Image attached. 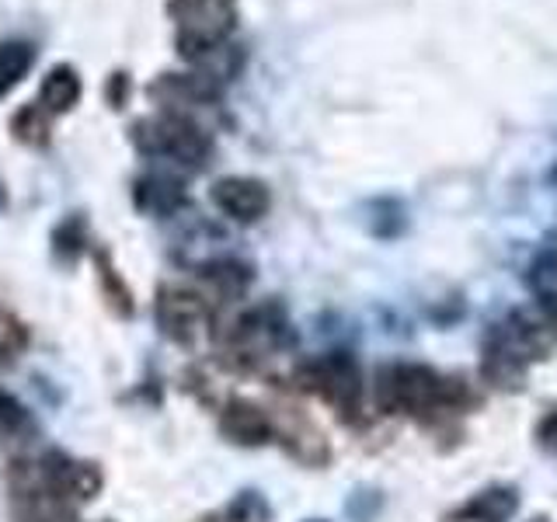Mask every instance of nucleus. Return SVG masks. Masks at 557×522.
Here are the masks:
<instances>
[{
    "label": "nucleus",
    "instance_id": "obj_1",
    "mask_svg": "<svg viewBox=\"0 0 557 522\" xmlns=\"http://www.w3.org/2000/svg\"><path fill=\"white\" fill-rule=\"evenodd\" d=\"M376 400L383 411H400L411 418H432L446 411H460L470 405V394L457 380L440 376L429 365L397 362L383 365L376 376Z\"/></svg>",
    "mask_w": 557,
    "mask_h": 522
},
{
    "label": "nucleus",
    "instance_id": "obj_2",
    "mask_svg": "<svg viewBox=\"0 0 557 522\" xmlns=\"http://www.w3.org/2000/svg\"><path fill=\"white\" fill-rule=\"evenodd\" d=\"M557 348V324L544 310H516L509 313L487 338L484 373L495 383H512L530 362L547 359Z\"/></svg>",
    "mask_w": 557,
    "mask_h": 522
},
{
    "label": "nucleus",
    "instance_id": "obj_3",
    "mask_svg": "<svg viewBox=\"0 0 557 522\" xmlns=\"http://www.w3.org/2000/svg\"><path fill=\"white\" fill-rule=\"evenodd\" d=\"M168 14L178 52L191 63L213 57L237 28V0H171Z\"/></svg>",
    "mask_w": 557,
    "mask_h": 522
},
{
    "label": "nucleus",
    "instance_id": "obj_4",
    "mask_svg": "<svg viewBox=\"0 0 557 522\" xmlns=\"http://www.w3.org/2000/svg\"><path fill=\"white\" fill-rule=\"evenodd\" d=\"M133 144L147 157H168V161L191 164V167H199L209 157V150H213L209 133L196 119L182 112H161L139 119L133 126Z\"/></svg>",
    "mask_w": 557,
    "mask_h": 522
},
{
    "label": "nucleus",
    "instance_id": "obj_5",
    "mask_svg": "<svg viewBox=\"0 0 557 522\" xmlns=\"http://www.w3.org/2000/svg\"><path fill=\"white\" fill-rule=\"evenodd\" d=\"M304 383L318 397H324L342 418H356L359 414L362 373H359V362L348 352H331V356H324L318 362H310L304 370Z\"/></svg>",
    "mask_w": 557,
    "mask_h": 522
},
{
    "label": "nucleus",
    "instance_id": "obj_6",
    "mask_svg": "<svg viewBox=\"0 0 557 522\" xmlns=\"http://www.w3.org/2000/svg\"><path fill=\"white\" fill-rule=\"evenodd\" d=\"M39 481H42V495L60 501V505H84L101 492V470L87 460H70L52 452V457L39 467Z\"/></svg>",
    "mask_w": 557,
    "mask_h": 522
},
{
    "label": "nucleus",
    "instance_id": "obj_7",
    "mask_svg": "<svg viewBox=\"0 0 557 522\" xmlns=\"http://www.w3.org/2000/svg\"><path fill=\"white\" fill-rule=\"evenodd\" d=\"M209 199L220 209L223 216H231L234 223H258L269 213L272 196L269 185L248 178V174H231V178H220L213 188H209Z\"/></svg>",
    "mask_w": 557,
    "mask_h": 522
},
{
    "label": "nucleus",
    "instance_id": "obj_8",
    "mask_svg": "<svg viewBox=\"0 0 557 522\" xmlns=\"http://www.w3.org/2000/svg\"><path fill=\"white\" fill-rule=\"evenodd\" d=\"M157 321H161L164 335L174 338V341H191L196 338V331L202 327L206 321V300L199 293H188L182 286H161V293H157Z\"/></svg>",
    "mask_w": 557,
    "mask_h": 522
},
{
    "label": "nucleus",
    "instance_id": "obj_9",
    "mask_svg": "<svg viewBox=\"0 0 557 522\" xmlns=\"http://www.w3.org/2000/svg\"><path fill=\"white\" fill-rule=\"evenodd\" d=\"M220 432L223 439H231L237 446H265L275 425L265 408L251 405V400H231L220 414Z\"/></svg>",
    "mask_w": 557,
    "mask_h": 522
},
{
    "label": "nucleus",
    "instance_id": "obj_10",
    "mask_svg": "<svg viewBox=\"0 0 557 522\" xmlns=\"http://www.w3.org/2000/svg\"><path fill=\"white\" fill-rule=\"evenodd\" d=\"M84 95V84H81V74L70 63H57L42 77V87H39V109L46 115H66L77 109V101Z\"/></svg>",
    "mask_w": 557,
    "mask_h": 522
},
{
    "label": "nucleus",
    "instance_id": "obj_11",
    "mask_svg": "<svg viewBox=\"0 0 557 522\" xmlns=\"http://www.w3.org/2000/svg\"><path fill=\"white\" fill-rule=\"evenodd\" d=\"M182 185L164 174H147V178L136 182V202L147 213H174L182 206Z\"/></svg>",
    "mask_w": 557,
    "mask_h": 522
},
{
    "label": "nucleus",
    "instance_id": "obj_12",
    "mask_svg": "<svg viewBox=\"0 0 557 522\" xmlns=\"http://www.w3.org/2000/svg\"><path fill=\"white\" fill-rule=\"evenodd\" d=\"M35 66V49L32 42H0V98H4L11 87L22 84Z\"/></svg>",
    "mask_w": 557,
    "mask_h": 522
},
{
    "label": "nucleus",
    "instance_id": "obj_13",
    "mask_svg": "<svg viewBox=\"0 0 557 522\" xmlns=\"http://www.w3.org/2000/svg\"><path fill=\"white\" fill-rule=\"evenodd\" d=\"M283 439L289 446V452L296 460H304V463H324L327 460V443H324V435L313 428L310 422H304V418H296V425H293V418L286 422L283 428Z\"/></svg>",
    "mask_w": 557,
    "mask_h": 522
},
{
    "label": "nucleus",
    "instance_id": "obj_14",
    "mask_svg": "<svg viewBox=\"0 0 557 522\" xmlns=\"http://www.w3.org/2000/svg\"><path fill=\"white\" fill-rule=\"evenodd\" d=\"M530 289L544 313L557 318V248L544 251L530 265Z\"/></svg>",
    "mask_w": 557,
    "mask_h": 522
},
{
    "label": "nucleus",
    "instance_id": "obj_15",
    "mask_svg": "<svg viewBox=\"0 0 557 522\" xmlns=\"http://www.w3.org/2000/svg\"><path fill=\"white\" fill-rule=\"evenodd\" d=\"M95 261H98V283H101L104 300H109V307L119 313V318H126V313H133V293H129V286L119 278V272H115V265H112V258L104 254V251H98Z\"/></svg>",
    "mask_w": 557,
    "mask_h": 522
},
{
    "label": "nucleus",
    "instance_id": "obj_16",
    "mask_svg": "<svg viewBox=\"0 0 557 522\" xmlns=\"http://www.w3.org/2000/svg\"><path fill=\"white\" fill-rule=\"evenodd\" d=\"M11 133L14 139H22L28 147H42L49 144V119L39 104H25V109L11 119Z\"/></svg>",
    "mask_w": 557,
    "mask_h": 522
},
{
    "label": "nucleus",
    "instance_id": "obj_17",
    "mask_svg": "<svg viewBox=\"0 0 557 522\" xmlns=\"http://www.w3.org/2000/svg\"><path fill=\"white\" fill-rule=\"evenodd\" d=\"M206 278H209L213 286H220V293L234 296V293H240L244 286H248L251 272L244 269L240 261H213V265L206 269Z\"/></svg>",
    "mask_w": 557,
    "mask_h": 522
},
{
    "label": "nucleus",
    "instance_id": "obj_18",
    "mask_svg": "<svg viewBox=\"0 0 557 522\" xmlns=\"http://www.w3.org/2000/svg\"><path fill=\"white\" fill-rule=\"evenodd\" d=\"M52 244H57V254L63 258H77L81 248H84V226L74 223V220H66L57 234H52Z\"/></svg>",
    "mask_w": 557,
    "mask_h": 522
},
{
    "label": "nucleus",
    "instance_id": "obj_19",
    "mask_svg": "<svg viewBox=\"0 0 557 522\" xmlns=\"http://www.w3.org/2000/svg\"><path fill=\"white\" fill-rule=\"evenodd\" d=\"M231 515L234 522H265L269 519V509L261 505V498L255 495V492H248V495H240L234 505H231Z\"/></svg>",
    "mask_w": 557,
    "mask_h": 522
},
{
    "label": "nucleus",
    "instance_id": "obj_20",
    "mask_svg": "<svg viewBox=\"0 0 557 522\" xmlns=\"http://www.w3.org/2000/svg\"><path fill=\"white\" fill-rule=\"evenodd\" d=\"M0 428H4V432L28 428V411L17 405L11 394H4V390H0Z\"/></svg>",
    "mask_w": 557,
    "mask_h": 522
},
{
    "label": "nucleus",
    "instance_id": "obj_21",
    "mask_svg": "<svg viewBox=\"0 0 557 522\" xmlns=\"http://www.w3.org/2000/svg\"><path fill=\"white\" fill-rule=\"evenodd\" d=\"M129 77L126 74H112V80H109V101H112V109H122L126 104V98H129Z\"/></svg>",
    "mask_w": 557,
    "mask_h": 522
},
{
    "label": "nucleus",
    "instance_id": "obj_22",
    "mask_svg": "<svg viewBox=\"0 0 557 522\" xmlns=\"http://www.w3.org/2000/svg\"><path fill=\"white\" fill-rule=\"evenodd\" d=\"M443 522H495V519H487L481 509H474V505H467V509H460V512L446 515Z\"/></svg>",
    "mask_w": 557,
    "mask_h": 522
},
{
    "label": "nucleus",
    "instance_id": "obj_23",
    "mask_svg": "<svg viewBox=\"0 0 557 522\" xmlns=\"http://www.w3.org/2000/svg\"><path fill=\"white\" fill-rule=\"evenodd\" d=\"M533 522H547V519H533Z\"/></svg>",
    "mask_w": 557,
    "mask_h": 522
},
{
    "label": "nucleus",
    "instance_id": "obj_24",
    "mask_svg": "<svg viewBox=\"0 0 557 522\" xmlns=\"http://www.w3.org/2000/svg\"><path fill=\"white\" fill-rule=\"evenodd\" d=\"M313 522H318V519H313Z\"/></svg>",
    "mask_w": 557,
    "mask_h": 522
}]
</instances>
